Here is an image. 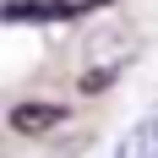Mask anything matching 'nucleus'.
<instances>
[{"label":"nucleus","mask_w":158,"mask_h":158,"mask_svg":"<svg viewBox=\"0 0 158 158\" xmlns=\"http://www.w3.org/2000/svg\"><path fill=\"white\" fill-rule=\"evenodd\" d=\"M82 0H11V6H0L6 22H55V16H77Z\"/></svg>","instance_id":"2"},{"label":"nucleus","mask_w":158,"mask_h":158,"mask_svg":"<svg viewBox=\"0 0 158 158\" xmlns=\"http://www.w3.org/2000/svg\"><path fill=\"white\" fill-rule=\"evenodd\" d=\"M114 158H158V104L114 142Z\"/></svg>","instance_id":"1"},{"label":"nucleus","mask_w":158,"mask_h":158,"mask_svg":"<svg viewBox=\"0 0 158 158\" xmlns=\"http://www.w3.org/2000/svg\"><path fill=\"white\" fill-rule=\"evenodd\" d=\"M55 120H65L60 104H16L11 109V131H22V136H44Z\"/></svg>","instance_id":"3"}]
</instances>
